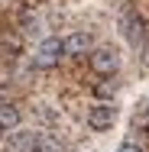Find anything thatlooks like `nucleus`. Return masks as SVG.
Segmentation results:
<instances>
[{
	"mask_svg": "<svg viewBox=\"0 0 149 152\" xmlns=\"http://www.w3.org/2000/svg\"><path fill=\"white\" fill-rule=\"evenodd\" d=\"M117 123V107H114V100H94L88 110V126L91 129H110Z\"/></svg>",
	"mask_w": 149,
	"mask_h": 152,
	"instance_id": "f03ea898",
	"label": "nucleus"
},
{
	"mask_svg": "<svg viewBox=\"0 0 149 152\" xmlns=\"http://www.w3.org/2000/svg\"><path fill=\"white\" fill-rule=\"evenodd\" d=\"M32 142H36V129H23V126H16L13 133H7V139H3V152H32Z\"/></svg>",
	"mask_w": 149,
	"mask_h": 152,
	"instance_id": "39448f33",
	"label": "nucleus"
},
{
	"mask_svg": "<svg viewBox=\"0 0 149 152\" xmlns=\"http://www.w3.org/2000/svg\"><path fill=\"white\" fill-rule=\"evenodd\" d=\"M20 126V107L16 104H0V139Z\"/></svg>",
	"mask_w": 149,
	"mask_h": 152,
	"instance_id": "0eeeda50",
	"label": "nucleus"
},
{
	"mask_svg": "<svg viewBox=\"0 0 149 152\" xmlns=\"http://www.w3.org/2000/svg\"><path fill=\"white\" fill-rule=\"evenodd\" d=\"M139 52H143V65H149V36L139 42Z\"/></svg>",
	"mask_w": 149,
	"mask_h": 152,
	"instance_id": "9d476101",
	"label": "nucleus"
},
{
	"mask_svg": "<svg viewBox=\"0 0 149 152\" xmlns=\"http://www.w3.org/2000/svg\"><path fill=\"white\" fill-rule=\"evenodd\" d=\"M120 29H123V36L133 42V45H139L143 39H146V29H143V20L136 16V13H123L120 16Z\"/></svg>",
	"mask_w": 149,
	"mask_h": 152,
	"instance_id": "423d86ee",
	"label": "nucleus"
},
{
	"mask_svg": "<svg viewBox=\"0 0 149 152\" xmlns=\"http://www.w3.org/2000/svg\"><path fill=\"white\" fill-rule=\"evenodd\" d=\"M32 152H65V146H62V142L52 136V133H36Z\"/></svg>",
	"mask_w": 149,
	"mask_h": 152,
	"instance_id": "6e6552de",
	"label": "nucleus"
},
{
	"mask_svg": "<svg viewBox=\"0 0 149 152\" xmlns=\"http://www.w3.org/2000/svg\"><path fill=\"white\" fill-rule=\"evenodd\" d=\"M62 58H65V39H55V36H49V39H42V42L36 45L32 65H36V68H55Z\"/></svg>",
	"mask_w": 149,
	"mask_h": 152,
	"instance_id": "f257e3e1",
	"label": "nucleus"
},
{
	"mask_svg": "<svg viewBox=\"0 0 149 152\" xmlns=\"http://www.w3.org/2000/svg\"><path fill=\"white\" fill-rule=\"evenodd\" d=\"M91 68H94V75H117L120 71V52L114 45H101V49H94L91 52Z\"/></svg>",
	"mask_w": 149,
	"mask_h": 152,
	"instance_id": "7ed1b4c3",
	"label": "nucleus"
},
{
	"mask_svg": "<svg viewBox=\"0 0 149 152\" xmlns=\"http://www.w3.org/2000/svg\"><path fill=\"white\" fill-rule=\"evenodd\" d=\"M114 152H143V149H139V146H133V142H123V146L114 149Z\"/></svg>",
	"mask_w": 149,
	"mask_h": 152,
	"instance_id": "9b49d317",
	"label": "nucleus"
},
{
	"mask_svg": "<svg viewBox=\"0 0 149 152\" xmlns=\"http://www.w3.org/2000/svg\"><path fill=\"white\" fill-rule=\"evenodd\" d=\"M94 52V36L84 29L71 32V36H65V55L68 58H78V55H91Z\"/></svg>",
	"mask_w": 149,
	"mask_h": 152,
	"instance_id": "20e7f679",
	"label": "nucleus"
},
{
	"mask_svg": "<svg viewBox=\"0 0 149 152\" xmlns=\"http://www.w3.org/2000/svg\"><path fill=\"white\" fill-rule=\"evenodd\" d=\"M91 91H94L97 100H114V94H117V81H110V75H101V81L91 84Z\"/></svg>",
	"mask_w": 149,
	"mask_h": 152,
	"instance_id": "1a4fd4ad",
	"label": "nucleus"
}]
</instances>
